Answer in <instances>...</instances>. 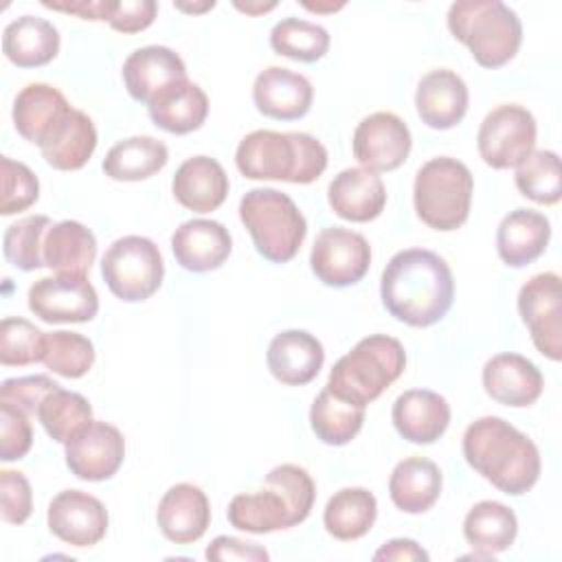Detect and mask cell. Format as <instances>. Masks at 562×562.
<instances>
[{
    "label": "cell",
    "mask_w": 562,
    "mask_h": 562,
    "mask_svg": "<svg viewBox=\"0 0 562 562\" xmlns=\"http://www.w3.org/2000/svg\"><path fill=\"white\" fill-rule=\"evenodd\" d=\"M386 312L411 327L439 323L454 301L452 270L443 257L426 248L395 252L380 279Z\"/></svg>",
    "instance_id": "6da1fadb"
},
{
    "label": "cell",
    "mask_w": 562,
    "mask_h": 562,
    "mask_svg": "<svg viewBox=\"0 0 562 562\" xmlns=\"http://www.w3.org/2000/svg\"><path fill=\"white\" fill-rule=\"evenodd\" d=\"M463 457L474 472L509 496L529 492L540 476L536 443L496 415L479 417L465 428Z\"/></svg>",
    "instance_id": "7a4b0ae2"
},
{
    "label": "cell",
    "mask_w": 562,
    "mask_h": 562,
    "mask_svg": "<svg viewBox=\"0 0 562 562\" xmlns=\"http://www.w3.org/2000/svg\"><path fill=\"white\" fill-rule=\"evenodd\" d=\"M235 165L250 180L310 184L327 169V149L305 132L255 130L239 140Z\"/></svg>",
    "instance_id": "3957f363"
},
{
    "label": "cell",
    "mask_w": 562,
    "mask_h": 562,
    "mask_svg": "<svg viewBox=\"0 0 562 562\" xmlns=\"http://www.w3.org/2000/svg\"><path fill=\"white\" fill-rule=\"evenodd\" d=\"M448 29L465 44L483 68L512 61L522 42V24L514 9L501 0H459L448 9Z\"/></svg>",
    "instance_id": "277c9868"
},
{
    "label": "cell",
    "mask_w": 562,
    "mask_h": 562,
    "mask_svg": "<svg viewBox=\"0 0 562 562\" xmlns=\"http://www.w3.org/2000/svg\"><path fill=\"white\" fill-rule=\"evenodd\" d=\"M406 367L402 342L386 334H373L356 342L329 371L325 389L353 404L367 406L378 400Z\"/></svg>",
    "instance_id": "5b68a950"
},
{
    "label": "cell",
    "mask_w": 562,
    "mask_h": 562,
    "mask_svg": "<svg viewBox=\"0 0 562 562\" xmlns=\"http://www.w3.org/2000/svg\"><path fill=\"white\" fill-rule=\"evenodd\" d=\"M239 220L248 228L255 250L272 263L294 259L307 233V222L294 200L270 187L246 191L239 202Z\"/></svg>",
    "instance_id": "8992f818"
},
{
    "label": "cell",
    "mask_w": 562,
    "mask_h": 562,
    "mask_svg": "<svg viewBox=\"0 0 562 562\" xmlns=\"http://www.w3.org/2000/svg\"><path fill=\"white\" fill-rule=\"evenodd\" d=\"M472 191V173L461 160L450 156L432 158L415 173V213L432 231H457L470 215Z\"/></svg>",
    "instance_id": "52a82bcc"
},
{
    "label": "cell",
    "mask_w": 562,
    "mask_h": 562,
    "mask_svg": "<svg viewBox=\"0 0 562 562\" xmlns=\"http://www.w3.org/2000/svg\"><path fill=\"white\" fill-rule=\"evenodd\" d=\"M101 277L116 299L125 303L145 301L162 285V255L151 239L125 235L105 250Z\"/></svg>",
    "instance_id": "ba28073f"
},
{
    "label": "cell",
    "mask_w": 562,
    "mask_h": 562,
    "mask_svg": "<svg viewBox=\"0 0 562 562\" xmlns=\"http://www.w3.org/2000/svg\"><path fill=\"white\" fill-rule=\"evenodd\" d=\"M536 132V119L527 108L503 103L481 121L476 147L492 169L518 167L533 151Z\"/></svg>",
    "instance_id": "9c48e42d"
},
{
    "label": "cell",
    "mask_w": 562,
    "mask_h": 562,
    "mask_svg": "<svg viewBox=\"0 0 562 562\" xmlns=\"http://www.w3.org/2000/svg\"><path fill=\"white\" fill-rule=\"evenodd\" d=\"M310 266L323 285L347 288L369 272L371 246L364 235L351 228L329 226L316 235Z\"/></svg>",
    "instance_id": "30bf717a"
},
{
    "label": "cell",
    "mask_w": 562,
    "mask_h": 562,
    "mask_svg": "<svg viewBox=\"0 0 562 562\" xmlns=\"http://www.w3.org/2000/svg\"><path fill=\"white\" fill-rule=\"evenodd\" d=\"M518 312L536 349L558 362L562 358V285L560 274H533L518 292Z\"/></svg>",
    "instance_id": "8fae6325"
},
{
    "label": "cell",
    "mask_w": 562,
    "mask_h": 562,
    "mask_svg": "<svg viewBox=\"0 0 562 562\" xmlns=\"http://www.w3.org/2000/svg\"><path fill=\"white\" fill-rule=\"evenodd\" d=\"M29 310L44 323H88L99 312V296L86 277H42L29 288Z\"/></svg>",
    "instance_id": "7c38bea8"
},
{
    "label": "cell",
    "mask_w": 562,
    "mask_h": 562,
    "mask_svg": "<svg viewBox=\"0 0 562 562\" xmlns=\"http://www.w3.org/2000/svg\"><path fill=\"white\" fill-rule=\"evenodd\" d=\"M411 130L393 112H373L353 130L351 147L356 160L371 171H393L411 154Z\"/></svg>",
    "instance_id": "4fadbf2b"
},
{
    "label": "cell",
    "mask_w": 562,
    "mask_h": 562,
    "mask_svg": "<svg viewBox=\"0 0 562 562\" xmlns=\"http://www.w3.org/2000/svg\"><path fill=\"white\" fill-rule=\"evenodd\" d=\"M68 470L81 481L112 479L125 459L123 432L108 422H92L64 450Z\"/></svg>",
    "instance_id": "5bb4252c"
},
{
    "label": "cell",
    "mask_w": 562,
    "mask_h": 562,
    "mask_svg": "<svg viewBox=\"0 0 562 562\" xmlns=\"http://www.w3.org/2000/svg\"><path fill=\"white\" fill-rule=\"evenodd\" d=\"M48 529L72 547H94L108 531L105 505L81 490H64L48 505Z\"/></svg>",
    "instance_id": "9a60e30c"
},
{
    "label": "cell",
    "mask_w": 562,
    "mask_h": 562,
    "mask_svg": "<svg viewBox=\"0 0 562 562\" xmlns=\"http://www.w3.org/2000/svg\"><path fill=\"white\" fill-rule=\"evenodd\" d=\"M485 393L512 408H525L538 402L544 389L540 369L520 353H496L483 367Z\"/></svg>",
    "instance_id": "2e32d148"
},
{
    "label": "cell",
    "mask_w": 562,
    "mask_h": 562,
    "mask_svg": "<svg viewBox=\"0 0 562 562\" xmlns=\"http://www.w3.org/2000/svg\"><path fill=\"white\" fill-rule=\"evenodd\" d=\"M252 101L268 119L296 121L310 112L314 88L307 77L283 66H270L257 75L252 83Z\"/></svg>",
    "instance_id": "e0dca14e"
},
{
    "label": "cell",
    "mask_w": 562,
    "mask_h": 562,
    "mask_svg": "<svg viewBox=\"0 0 562 562\" xmlns=\"http://www.w3.org/2000/svg\"><path fill=\"white\" fill-rule=\"evenodd\" d=\"M156 520L169 542L191 544L200 540L211 525V503L198 485L176 483L162 494Z\"/></svg>",
    "instance_id": "ac0fdd59"
},
{
    "label": "cell",
    "mask_w": 562,
    "mask_h": 562,
    "mask_svg": "<svg viewBox=\"0 0 562 562\" xmlns=\"http://www.w3.org/2000/svg\"><path fill=\"white\" fill-rule=\"evenodd\" d=\"M468 86L465 81L448 68H437L426 72L415 90V108L422 119L432 130H450L459 125L468 112Z\"/></svg>",
    "instance_id": "d6986e66"
},
{
    "label": "cell",
    "mask_w": 562,
    "mask_h": 562,
    "mask_svg": "<svg viewBox=\"0 0 562 562\" xmlns=\"http://www.w3.org/2000/svg\"><path fill=\"white\" fill-rule=\"evenodd\" d=\"M171 250L176 261L189 272L217 270L233 250L228 228L215 220L182 222L171 235Z\"/></svg>",
    "instance_id": "ffe728a7"
},
{
    "label": "cell",
    "mask_w": 562,
    "mask_h": 562,
    "mask_svg": "<svg viewBox=\"0 0 562 562\" xmlns=\"http://www.w3.org/2000/svg\"><path fill=\"white\" fill-rule=\"evenodd\" d=\"M266 362L274 380L288 386L312 382L325 362L323 345L305 329H285L277 334L266 351Z\"/></svg>",
    "instance_id": "44dd1931"
},
{
    "label": "cell",
    "mask_w": 562,
    "mask_h": 562,
    "mask_svg": "<svg viewBox=\"0 0 562 562\" xmlns=\"http://www.w3.org/2000/svg\"><path fill=\"white\" fill-rule=\"evenodd\" d=\"M327 202L331 211L347 222H371L386 204V189L382 178L367 167L342 169L327 187Z\"/></svg>",
    "instance_id": "7402d4cb"
},
{
    "label": "cell",
    "mask_w": 562,
    "mask_h": 562,
    "mask_svg": "<svg viewBox=\"0 0 562 562\" xmlns=\"http://www.w3.org/2000/svg\"><path fill=\"white\" fill-rule=\"evenodd\" d=\"M391 419L406 441L432 443L450 424V404L430 389H408L393 402Z\"/></svg>",
    "instance_id": "603a6c76"
},
{
    "label": "cell",
    "mask_w": 562,
    "mask_h": 562,
    "mask_svg": "<svg viewBox=\"0 0 562 562\" xmlns=\"http://www.w3.org/2000/svg\"><path fill=\"white\" fill-rule=\"evenodd\" d=\"M187 79L182 57L167 46H143L123 61V81L134 101L149 103L167 86Z\"/></svg>",
    "instance_id": "cb8c5ba5"
},
{
    "label": "cell",
    "mask_w": 562,
    "mask_h": 562,
    "mask_svg": "<svg viewBox=\"0 0 562 562\" xmlns=\"http://www.w3.org/2000/svg\"><path fill=\"white\" fill-rule=\"evenodd\" d=\"M228 176L211 156L187 158L173 173V198L193 213H211L220 209L228 195Z\"/></svg>",
    "instance_id": "d4e9b609"
},
{
    "label": "cell",
    "mask_w": 562,
    "mask_h": 562,
    "mask_svg": "<svg viewBox=\"0 0 562 562\" xmlns=\"http://www.w3.org/2000/svg\"><path fill=\"white\" fill-rule=\"evenodd\" d=\"M551 224L533 209L509 211L496 228V250L505 266L525 268L533 263L549 244Z\"/></svg>",
    "instance_id": "484cf974"
},
{
    "label": "cell",
    "mask_w": 562,
    "mask_h": 562,
    "mask_svg": "<svg viewBox=\"0 0 562 562\" xmlns=\"http://www.w3.org/2000/svg\"><path fill=\"white\" fill-rule=\"evenodd\" d=\"M97 149V130L92 119L70 108L64 119L50 130L42 140L40 151L46 165L57 171H77L81 169Z\"/></svg>",
    "instance_id": "4316f807"
},
{
    "label": "cell",
    "mask_w": 562,
    "mask_h": 562,
    "mask_svg": "<svg viewBox=\"0 0 562 562\" xmlns=\"http://www.w3.org/2000/svg\"><path fill=\"white\" fill-rule=\"evenodd\" d=\"M147 110L156 127L169 134H189L204 125L209 116V97L198 83L180 79L160 90L147 103Z\"/></svg>",
    "instance_id": "83f0119b"
},
{
    "label": "cell",
    "mask_w": 562,
    "mask_h": 562,
    "mask_svg": "<svg viewBox=\"0 0 562 562\" xmlns=\"http://www.w3.org/2000/svg\"><path fill=\"white\" fill-rule=\"evenodd\" d=\"M68 110L70 103L57 88L48 83H29L18 92L11 116L18 134L40 147Z\"/></svg>",
    "instance_id": "f1b7e54d"
},
{
    "label": "cell",
    "mask_w": 562,
    "mask_h": 562,
    "mask_svg": "<svg viewBox=\"0 0 562 562\" xmlns=\"http://www.w3.org/2000/svg\"><path fill=\"white\" fill-rule=\"evenodd\" d=\"M443 476L435 461L426 457L402 459L389 479V494L397 509L406 514L428 512L441 494Z\"/></svg>",
    "instance_id": "f546056e"
},
{
    "label": "cell",
    "mask_w": 562,
    "mask_h": 562,
    "mask_svg": "<svg viewBox=\"0 0 562 562\" xmlns=\"http://www.w3.org/2000/svg\"><path fill=\"white\" fill-rule=\"evenodd\" d=\"M2 53L18 68H37L59 53V31L37 15H20L2 33Z\"/></svg>",
    "instance_id": "4dcf8cb0"
},
{
    "label": "cell",
    "mask_w": 562,
    "mask_h": 562,
    "mask_svg": "<svg viewBox=\"0 0 562 562\" xmlns=\"http://www.w3.org/2000/svg\"><path fill=\"white\" fill-rule=\"evenodd\" d=\"M97 257V239L88 226L75 220L57 222L44 237V263L57 274L86 277Z\"/></svg>",
    "instance_id": "1f68e13d"
},
{
    "label": "cell",
    "mask_w": 562,
    "mask_h": 562,
    "mask_svg": "<svg viewBox=\"0 0 562 562\" xmlns=\"http://www.w3.org/2000/svg\"><path fill=\"white\" fill-rule=\"evenodd\" d=\"M169 160V149L154 136H130L110 147L103 171L119 182H138L158 173Z\"/></svg>",
    "instance_id": "d6a6232c"
},
{
    "label": "cell",
    "mask_w": 562,
    "mask_h": 562,
    "mask_svg": "<svg viewBox=\"0 0 562 562\" xmlns=\"http://www.w3.org/2000/svg\"><path fill=\"white\" fill-rule=\"evenodd\" d=\"M518 533V520L512 507L498 501H481L470 507L463 520V536L474 551L496 555L507 551Z\"/></svg>",
    "instance_id": "836d02e7"
},
{
    "label": "cell",
    "mask_w": 562,
    "mask_h": 562,
    "mask_svg": "<svg viewBox=\"0 0 562 562\" xmlns=\"http://www.w3.org/2000/svg\"><path fill=\"white\" fill-rule=\"evenodd\" d=\"M226 518L235 529L248 533H270L294 527L288 501L270 485L252 494L233 496Z\"/></svg>",
    "instance_id": "e575fe53"
},
{
    "label": "cell",
    "mask_w": 562,
    "mask_h": 562,
    "mask_svg": "<svg viewBox=\"0 0 562 562\" xmlns=\"http://www.w3.org/2000/svg\"><path fill=\"white\" fill-rule=\"evenodd\" d=\"M378 516V501L367 487H342L325 505L323 525L336 540L367 536Z\"/></svg>",
    "instance_id": "d590c367"
},
{
    "label": "cell",
    "mask_w": 562,
    "mask_h": 562,
    "mask_svg": "<svg viewBox=\"0 0 562 562\" xmlns=\"http://www.w3.org/2000/svg\"><path fill=\"white\" fill-rule=\"evenodd\" d=\"M364 408L349 400L334 395L329 389H323L310 408V426L314 435L327 446L349 443L364 424Z\"/></svg>",
    "instance_id": "8d00e7d4"
},
{
    "label": "cell",
    "mask_w": 562,
    "mask_h": 562,
    "mask_svg": "<svg viewBox=\"0 0 562 562\" xmlns=\"http://www.w3.org/2000/svg\"><path fill=\"white\" fill-rule=\"evenodd\" d=\"M37 419L46 435L64 446L94 422L90 402L81 393L66 391L61 386L42 400Z\"/></svg>",
    "instance_id": "74e56055"
},
{
    "label": "cell",
    "mask_w": 562,
    "mask_h": 562,
    "mask_svg": "<svg viewBox=\"0 0 562 562\" xmlns=\"http://www.w3.org/2000/svg\"><path fill=\"white\" fill-rule=\"evenodd\" d=\"M270 46L277 55L303 64H314L329 50V33L321 24L285 18L272 26Z\"/></svg>",
    "instance_id": "f35d334b"
},
{
    "label": "cell",
    "mask_w": 562,
    "mask_h": 562,
    "mask_svg": "<svg viewBox=\"0 0 562 562\" xmlns=\"http://www.w3.org/2000/svg\"><path fill=\"white\" fill-rule=\"evenodd\" d=\"M514 180L516 189L538 204H558L562 198L560 158L551 149H533L516 167Z\"/></svg>",
    "instance_id": "ab89813d"
},
{
    "label": "cell",
    "mask_w": 562,
    "mask_h": 562,
    "mask_svg": "<svg viewBox=\"0 0 562 562\" xmlns=\"http://www.w3.org/2000/svg\"><path fill=\"white\" fill-rule=\"evenodd\" d=\"M53 226L50 217L46 215H29L18 220L4 231L2 250L4 259L24 272L37 270L44 263V237Z\"/></svg>",
    "instance_id": "60d3db41"
},
{
    "label": "cell",
    "mask_w": 562,
    "mask_h": 562,
    "mask_svg": "<svg viewBox=\"0 0 562 562\" xmlns=\"http://www.w3.org/2000/svg\"><path fill=\"white\" fill-rule=\"evenodd\" d=\"M42 362L53 373L77 380L83 378L94 362V345L90 338L77 331H50L44 336V356Z\"/></svg>",
    "instance_id": "b9f144b4"
},
{
    "label": "cell",
    "mask_w": 562,
    "mask_h": 562,
    "mask_svg": "<svg viewBox=\"0 0 562 562\" xmlns=\"http://www.w3.org/2000/svg\"><path fill=\"white\" fill-rule=\"evenodd\" d=\"M44 331L31 321L20 316H7L0 323V362L4 367H26L42 362Z\"/></svg>",
    "instance_id": "7bdbcfd3"
},
{
    "label": "cell",
    "mask_w": 562,
    "mask_h": 562,
    "mask_svg": "<svg viewBox=\"0 0 562 562\" xmlns=\"http://www.w3.org/2000/svg\"><path fill=\"white\" fill-rule=\"evenodd\" d=\"M263 485L281 492V496L288 501L294 525H301L310 516L316 498V485L305 468L294 463H281L266 474Z\"/></svg>",
    "instance_id": "ee69618b"
},
{
    "label": "cell",
    "mask_w": 562,
    "mask_h": 562,
    "mask_svg": "<svg viewBox=\"0 0 562 562\" xmlns=\"http://www.w3.org/2000/svg\"><path fill=\"white\" fill-rule=\"evenodd\" d=\"M2 167V200H0V213L15 215L20 211H26L31 204L40 198V180L37 176L18 160H11L9 156L0 158Z\"/></svg>",
    "instance_id": "f6af8a7d"
},
{
    "label": "cell",
    "mask_w": 562,
    "mask_h": 562,
    "mask_svg": "<svg viewBox=\"0 0 562 562\" xmlns=\"http://www.w3.org/2000/svg\"><path fill=\"white\" fill-rule=\"evenodd\" d=\"M29 413L22 408L0 402V459L18 461L26 457L33 446V428Z\"/></svg>",
    "instance_id": "bcb514c9"
},
{
    "label": "cell",
    "mask_w": 562,
    "mask_h": 562,
    "mask_svg": "<svg viewBox=\"0 0 562 562\" xmlns=\"http://www.w3.org/2000/svg\"><path fill=\"white\" fill-rule=\"evenodd\" d=\"M0 512L2 520L9 525H22L29 520L33 512V492L29 479L22 472H0Z\"/></svg>",
    "instance_id": "7dc6e473"
},
{
    "label": "cell",
    "mask_w": 562,
    "mask_h": 562,
    "mask_svg": "<svg viewBox=\"0 0 562 562\" xmlns=\"http://www.w3.org/2000/svg\"><path fill=\"white\" fill-rule=\"evenodd\" d=\"M57 389L59 384L48 375L9 378L0 384V402H9L29 415H37L42 400Z\"/></svg>",
    "instance_id": "c3c4849f"
},
{
    "label": "cell",
    "mask_w": 562,
    "mask_h": 562,
    "mask_svg": "<svg viewBox=\"0 0 562 562\" xmlns=\"http://www.w3.org/2000/svg\"><path fill=\"white\" fill-rule=\"evenodd\" d=\"M158 4L154 0H116V9L110 18V26L119 33H138L151 26Z\"/></svg>",
    "instance_id": "681fc988"
},
{
    "label": "cell",
    "mask_w": 562,
    "mask_h": 562,
    "mask_svg": "<svg viewBox=\"0 0 562 562\" xmlns=\"http://www.w3.org/2000/svg\"><path fill=\"white\" fill-rule=\"evenodd\" d=\"M206 560H241V562H263L268 551L255 542H246L233 536H217L204 551Z\"/></svg>",
    "instance_id": "f907efd6"
},
{
    "label": "cell",
    "mask_w": 562,
    "mask_h": 562,
    "mask_svg": "<svg viewBox=\"0 0 562 562\" xmlns=\"http://www.w3.org/2000/svg\"><path fill=\"white\" fill-rule=\"evenodd\" d=\"M46 9L53 11H61V13H72L81 20H103L110 22L114 9H116V0H70V2H42Z\"/></svg>",
    "instance_id": "816d5d0a"
},
{
    "label": "cell",
    "mask_w": 562,
    "mask_h": 562,
    "mask_svg": "<svg viewBox=\"0 0 562 562\" xmlns=\"http://www.w3.org/2000/svg\"><path fill=\"white\" fill-rule=\"evenodd\" d=\"M373 560H395V562H413V560H428V553L411 538H393L384 542L375 553Z\"/></svg>",
    "instance_id": "f5cc1de1"
},
{
    "label": "cell",
    "mask_w": 562,
    "mask_h": 562,
    "mask_svg": "<svg viewBox=\"0 0 562 562\" xmlns=\"http://www.w3.org/2000/svg\"><path fill=\"white\" fill-rule=\"evenodd\" d=\"M233 4H235V9H239V11L248 13V15H259V13L272 11L277 7L274 0H270V2H239V0H235Z\"/></svg>",
    "instance_id": "db71d44e"
},
{
    "label": "cell",
    "mask_w": 562,
    "mask_h": 562,
    "mask_svg": "<svg viewBox=\"0 0 562 562\" xmlns=\"http://www.w3.org/2000/svg\"><path fill=\"white\" fill-rule=\"evenodd\" d=\"M301 4L310 11H316V13H334V11L345 7V2H307V0H301Z\"/></svg>",
    "instance_id": "11a10c76"
},
{
    "label": "cell",
    "mask_w": 562,
    "mask_h": 562,
    "mask_svg": "<svg viewBox=\"0 0 562 562\" xmlns=\"http://www.w3.org/2000/svg\"><path fill=\"white\" fill-rule=\"evenodd\" d=\"M173 7H176V9H180V11H187V13H202V11L213 9V7H215V2H213V0H211V2H202V4H184V2H176Z\"/></svg>",
    "instance_id": "9f6ffc18"
}]
</instances>
